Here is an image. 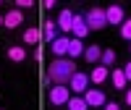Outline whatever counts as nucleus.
Instances as JSON below:
<instances>
[{"instance_id": "dca6fc26", "label": "nucleus", "mask_w": 131, "mask_h": 110, "mask_svg": "<svg viewBox=\"0 0 131 110\" xmlns=\"http://www.w3.org/2000/svg\"><path fill=\"white\" fill-rule=\"evenodd\" d=\"M107 79H110V84H113V89H126L128 86V81H126V76H123V68H110V76H107Z\"/></svg>"}, {"instance_id": "5701e85b", "label": "nucleus", "mask_w": 131, "mask_h": 110, "mask_svg": "<svg viewBox=\"0 0 131 110\" xmlns=\"http://www.w3.org/2000/svg\"><path fill=\"white\" fill-rule=\"evenodd\" d=\"M31 55H34V60H42V58H45V47H39V45H37Z\"/></svg>"}, {"instance_id": "412c9836", "label": "nucleus", "mask_w": 131, "mask_h": 110, "mask_svg": "<svg viewBox=\"0 0 131 110\" xmlns=\"http://www.w3.org/2000/svg\"><path fill=\"white\" fill-rule=\"evenodd\" d=\"M10 5H13V8H18V10H24V13H26V10H31V8H34L37 3H34V0H16V3H10Z\"/></svg>"}, {"instance_id": "9d476101", "label": "nucleus", "mask_w": 131, "mask_h": 110, "mask_svg": "<svg viewBox=\"0 0 131 110\" xmlns=\"http://www.w3.org/2000/svg\"><path fill=\"white\" fill-rule=\"evenodd\" d=\"M42 42V31H39V26H26L24 31H21V45H31V47H37Z\"/></svg>"}, {"instance_id": "b1692460", "label": "nucleus", "mask_w": 131, "mask_h": 110, "mask_svg": "<svg viewBox=\"0 0 131 110\" xmlns=\"http://www.w3.org/2000/svg\"><path fill=\"white\" fill-rule=\"evenodd\" d=\"M102 110H121V102H110V100H107L102 105Z\"/></svg>"}, {"instance_id": "a878e982", "label": "nucleus", "mask_w": 131, "mask_h": 110, "mask_svg": "<svg viewBox=\"0 0 131 110\" xmlns=\"http://www.w3.org/2000/svg\"><path fill=\"white\" fill-rule=\"evenodd\" d=\"M58 3H55V0H45V3H42V8H45V10H52V8H55Z\"/></svg>"}, {"instance_id": "a211bd4d", "label": "nucleus", "mask_w": 131, "mask_h": 110, "mask_svg": "<svg viewBox=\"0 0 131 110\" xmlns=\"http://www.w3.org/2000/svg\"><path fill=\"white\" fill-rule=\"evenodd\" d=\"M84 42L81 39H73L71 37V42H68V55H66V58H71V60H76V58H81V55H84Z\"/></svg>"}, {"instance_id": "0eeeda50", "label": "nucleus", "mask_w": 131, "mask_h": 110, "mask_svg": "<svg viewBox=\"0 0 131 110\" xmlns=\"http://www.w3.org/2000/svg\"><path fill=\"white\" fill-rule=\"evenodd\" d=\"M81 97H84V102H86V107H89V110H92V107L97 110V107H102V105L107 102V94H105V89H100V86H92V89H86Z\"/></svg>"}, {"instance_id": "7ed1b4c3", "label": "nucleus", "mask_w": 131, "mask_h": 110, "mask_svg": "<svg viewBox=\"0 0 131 110\" xmlns=\"http://www.w3.org/2000/svg\"><path fill=\"white\" fill-rule=\"evenodd\" d=\"M68 97H71V89H68L66 84H52V86H47V102H50L52 107H66Z\"/></svg>"}, {"instance_id": "39448f33", "label": "nucleus", "mask_w": 131, "mask_h": 110, "mask_svg": "<svg viewBox=\"0 0 131 110\" xmlns=\"http://www.w3.org/2000/svg\"><path fill=\"white\" fill-rule=\"evenodd\" d=\"M26 24V13L24 10H18V8H8L5 13H3V26L5 29H18V26H24Z\"/></svg>"}, {"instance_id": "f8f14e48", "label": "nucleus", "mask_w": 131, "mask_h": 110, "mask_svg": "<svg viewBox=\"0 0 131 110\" xmlns=\"http://www.w3.org/2000/svg\"><path fill=\"white\" fill-rule=\"evenodd\" d=\"M68 42H71V37H66V34H60L58 39H52L50 42L52 58H66V55H68Z\"/></svg>"}, {"instance_id": "f3484780", "label": "nucleus", "mask_w": 131, "mask_h": 110, "mask_svg": "<svg viewBox=\"0 0 131 110\" xmlns=\"http://www.w3.org/2000/svg\"><path fill=\"white\" fill-rule=\"evenodd\" d=\"M118 63V55L113 47H102V55H100V65H105V68H115Z\"/></svg>"}, {"instance_id": "393cba45", "label": "nucleus", "mask_w": 131, "mask_h": 110, "mask_svg": "<svg viewBox=\"0 0 131 110\" xmlns=\"http://www.w3.org/2000/svg\"><path fill=\"white\" fill-rule=\"evenodd\" d=\"M123 76H126V81L131 84V60H128V63L123 65Z\"/></svg>"}, {"instance_id": "2eb2a0df", "label": "nucleus", "mask_w": 131, "mask_h": 110, "mask_svg": "<svg viewBox=\"0 0 131 110\" xmlns=\"http://www.w3.org/2000/svg\"><path fill=\"white\" fill-rule=\"evenodd\" d=\"M100 55H102V45H86L81 58L89 63V65H97V63H100Z\"/></svg>"}, {"instance_id": "4468645a", "label": "nucleus", "mask_w": 131, "mask_h": 110, "mask_svg": "<svg viewBox=\"0 0 131 110\" xmlns=\"http://www.w3.org/2000/svg\"><path fill=\"white\" fill-rule=\"evenodd\" d=\"M107 76H110V68H105V65H100V63H97L94 68L89 71V84H94V86H102V84L107 81Z\"/></svg>"}, {"instance_id": "f257e3e1", "label": "nucleus", "mask_w": 131, "mask_h": 110, "mask_svg": "<svg viewBox=\"0 0 131 110\" xmlns=\"http://www.w3.org/2000/svg\"><path fill=\"white\" fill-rule=\"evenodd\" d=\"M79 71L76 68V60L71 58H52V63L47 65V76L45 79L52 84H68V79Z\"/></svg>"}, {"instance_id": "bb28decb", "label": "nucleus", "mask_w": 131, "mask_h": 110, "mask_svg": "<svg viewBox=\"0 0 131 110\" xmlns=\"http://www.w3.org/2000/svg\"><path fill=\"white\" fill-rule=\"evenodd\" d=\"M0 29H3V10H0Z\"/></svg>"}, {"instance_id": "c85d7f7f", "label": "nucleus", "mask_w": 131, "mask_h": 110, "mask_svg": "<svg viewBox=\"0 0 131 110\" xmlns=\"http://www.w3.org/2000/svg\"><path fill=\"white\" fill-rule=\"evenodd\" d=\"M0 5H5V3H0Z\"/></svg>"}, {"instance_id": "20e7f679", "label": "nucleus", "mask_w": 131, "mask_h": 110, "mask_svg": "<svg viewBox=\"0 0 131 110\" xmlns=\"http://www.w3.org/2000/svg\"><path fill=\"white\" fill-rule=\"evenodd\" d=\"M123 18H126V5H123V3H110V5H105V21H107V26H121Z\"/></svg>"}, {"instance_id": "4be33fe9", "label": "nucleus", "mask_w": 131, "mask_h": 110, "mask_svg": "<svg viewBox=\"0 0 131 110\" xmlns=\"http://www.w3.org/2000/svg\"><path fill=\"white\" fill-rule=\"evenodd\" d=\"M123 105L131 107V86H126V89H123Z\"/></svg>"}, {"instance_id": "f03ea898", "label": "nucleus", "mask_w": 131, "mask_h": 110, "mask_svg": "<svg viewBox=\"0 0 131 110\" xmlns=\"http://www.w3.org/2000/svg\"><path fill=\"white\" fill-rule=\"evenodd\" d=\"M81 16H84V24L89 26V31H102V29L107 26V21H105V8H102V5L86 8Z\"/></svg>"}, {"instance_id": "423d86ee", "label": "nucleus", "mask_w": 131, "mask_h": 110, "mask_svg": "<svg viewBox=\"0 0 131 110\" xmlns=\"http://www.w3.org/2000/svg\"><path fill=\"white\" fill-rule=\"evenodd\" d=\"M66 86L71 89V94H84L86 89H89V73H86V71H76L71 79H68Z\"/></svg>"}, {"instance_id": "9b49d317", "label": "nucleus", "mask_w": 131, "mask_h": 110, "mask_svg": "<svg viewBox=\"0 0 131 110\" xmlns=\"http://www.w3.org/2000/svg\"><path fill=\"white\" fill-rule=\"evenodd\" d=\"M39 31H42V42H45V45H50L52 39H58V37H60V31H58V24H55V18H47L45 24L39 26Z\"/></svg>"}, {"instance_id": "6e6552de", "label": "nucleus", "mask_w": 131, "mask_h": 110, "mask_svg": "<svg viewBox=\"0 0 131 110\" xmlns=\"http://www.w3.org/2000/svg\"><path fill=\"white\" fill-rule=\"evenodd\" d=\"M55 24H58V31H60V34L68 37V34H71V24H73V10H71V8H63L60 13H58V18H55Z\"/></svg>"}, {"instance_id": "aec40b11", "label": "nucleus", "mask_w": 131, "mask_h": 110, "mask_svg": "<svg viewBox=\"0 0 131 110\" xmlns=\"http://www.w3.org/2000/svg\"><path fill=\"white\" fill-rule=\"evenodd\" d=\"M118 34H121L126 42H131V16H126V18H123V24L118 26Z\"/></svg>"}, {"instance_id": "6ab92c4d", "label": "nucleus", "mask_w": 131, "mask_h": 110, "mask_svg": "<svg viewBox=\"0 0 131 110\" xmlns=\"http://www.w3.org/2000/svg\"><path fill=\"white\" fill-rule=\"evenodd\" d=\"M66 107H68V110H89L81 94H71V97H68V102H66Z\"/></svg>"}, {"instance_id": "1a4fd4ad", "label": "nucleus", "mask_w": 131, "mask_h": 110, "mask_svg": "<svg viewBox=\"0 0 131 110\" xmlns=\"http://www.w3.org/2000/svg\"><path fill=\"white\" fill-rule=\"evenodd\" d=\"M86 34H89V26L84 24V16L81 13H73V24H71V37L73 39H86Z\"/></svg>"}, {"instance_id": "ddd939ff", "label": "nucleus", "mask_w": 131, "mask_h": 110, "mask_svg": "<svg viewBox=\"0 0 131 110\" xmlns=\"http://www.w3.org/2000/svg\"><path fill=\"white\" fill-rule=\"evenodd\" d=\"M5 58H8L10 63H26L29 52H26L24 45H8V47H5Z\"/></svg>"}, {"instance_id": "cd10ccee", "label": "nucleus", "mask_w": 131, "mask_h": 110, "mask_svg": "<svg viewBox=\"0 0 131 110\" xmlns=\"http://www.w3.org/2000/svg\"><path fill=\"white\" fill-rule=\"evenodd\" d=\"M128 52H131V42H128Z\"/></svg>"}]
</instances>
